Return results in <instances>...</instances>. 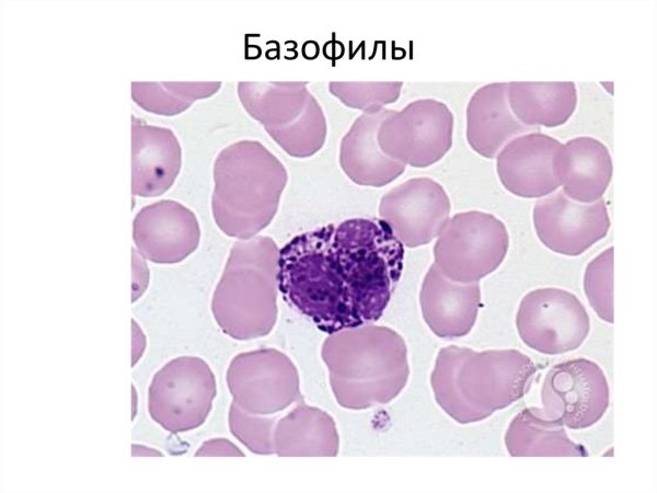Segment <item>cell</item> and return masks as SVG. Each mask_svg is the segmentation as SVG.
Masks as SVG:
<instances>
[{"mask_svg": "<svg viewBox=\"0 0 657 493\" xmlns=\"http://www.w3.org/2000/svg\"><path fill=\"white\" fill-rule=\"evenodd\" d=\"M200 229L195 214L172 199L142 207L134 218L132 240L138 253L155 264H175L198 246Z\"/></svg>", "mask_w": 657, "mask_h": 493, "instance_id": "cell-14", "label": "cell"}, {"mask_svg": "<svg viewBox=\"0 0 657 493\" xmlns=\"http://www.w3.org/2000/svg\"><path fill=\"white\" fill-rule=\"evenodd\" d=\"M535 372L532 359L515 348L449 345L437 354L430 385L438 405L457 423L470 424L521 399Z\"/></svg>", "mask_w": 657, "mask_h": 493, "instance_id": "cell-2", "label": "cell"}, {"mask_svg": "<svg viewBox=\"0 0 657 493\" xmlns=\"http://www.w3.org/2000/svg\"><path fill=\"white\" fill-rule=\"evenodd\" d=\"M508 246L502 220L480 210L463 211L450 218L438 236L434 263L453 282L477 283L499 267Z\"/></svg>", "mask_w": 657, "mask_h": 493, "instance_id": "cell-6", "label": "cell"}, {"mask_svg": "<svg viewBox=\"0 0 657 493\" xmlns=\"http://www.w3.org/2000/svg\"><path fill=\"white\" fill-rule=\"evenodd\" d=\"M131 455L132 457H163L159 450L139 444L131 445Z\"/></svg>", "mask_w": 657, "mask_h": 493, "instance_id": "cell-32", "label": "cell"}, {"mask_svg": "<svg viewBox=\"0 0 657 493\" xmlns=\"http://www.w3.org/2000/svg\"><path fill=\"white\" fill-rule=\"evenodd\" d=\"M279 250L270 237L233 243L211 298V312L228 336L247 341L266 336L278 314Z\"/></svg>", "mask_w": 657, "mask_h": 493, "instance_id": "cell-5", "label": "cell"}, {"mask_svg": "<svg viewBox=\"0 0 657 493\" xmlns=\"http://www.w3.org/2000/svg\"><path fill=\"white\" fill-rule=\"evenodd\" d=\"M232 399L255 415H277L300 401V380L291 359L276 348L238 354L226 374Z\"/></svg>", "mask_w": 657, "mask_h": 493, "instance_id": "cell-8", "label": "cell"}, {"mask_svg": "<svg viewBox=\"0 0 657 493\" xmlns=\"http://www.w3.org/2000/svg\"><path fill=\"white\" fill-rule=\"evenodd\" d=\"M451 204L441 184L429 177L410 179L380 200L379 214L407 248L437 238L450 219Z\"/></svg>", "mask_w": 657, "mask_h": 493, "instance_id": "cell-12", "label": "cell"}, {"mask_svg": "<svg viewBox=\"0 0 657 493\" xmlns=\"http://www.w3.org/2000/svg\"><path fill=\"white\" fill-rule=\"evenodd\" d=\"M610 390L601 367L575 358L550 368L541 388L542 413L570 429L596 424L609 408Z\"/></svg>", "mask_w": 657, "mask_h": 493, "instance_id": "cell-11", "label": "cell"}, {"mask_svg": "<svg viewBox=\"0 0 657 493\" xmlns=\"http://www.w3.org/2000/svg\"><path fill=\"white\" fill-rule=\"evenodd\" d=\"M511 457H586V448L568 437L557 419L545 416L540 408L520 411L504 437Z\"/></svg>", "mask_w": 657, "mask_h": 493, "instance_id": "cell-23", "label": "cell"}, {"mask_svg": "<svg viewBox=\"0 0 657 493\" xmlns=\"http://www.w3.org/2000/svg\"><path fill=\"white\" fill-rule=\"evenodd\" d=\"M142 259L132 250V301L142 295L149 282V270Z\"/></svg>", "mask_w": 657, "mask_h": 493, "instance_id": "cell-31", "label": "cell"}, {"mask_svg": "<svg viewBox=\"0 0 657 493\" xmlns=\"http://www.w3.org/2000/svg\"><path fill=\"white\" fill-rule=\"evenodd\" d=\"M321 356L337 403L366 410L395 399L410 376L407 347L394 330L366 324L327 336Z\"/></svg>", "mask_w": 657, "mask_h": 493, "instance_id": "cell-3", "label": "cell"}, {"mask_svg": "<svg viewBox=\"0 0 657 493\" xmlns=\"http://www.w3.org/2000/svg\"><path fill=\"white\" fill-rule=\"evenodd\" d=\"M196 457H214V456H229V457H244L242 450L238 448L232 442L227 438H211L204 442L198 450L195 452Z\"/></svg>", "mask_w": 657, "mask_h": 493, "instance_id": "cell-30", "label": "cell"}, {"mask_svg": "<svg viewBox=\"0 0 657 493\" xmlns=\"http://www.w3.org/2000/svg\"><path fill=\"white\" fill-rule=\"evenodd\" d=\"M535 130L514 115L508 82L485 84L472 94L466 107V140L480 156L493 159L507 142Z\"/></svg>", "mask_w": 657, "mask_h": 493, "instance_id": "cell-18", "label": "cell"}, {"mask_svg": "<svg viewBox=\"0 0 657 493\" xmlns=\"http://www.w3.org/2000/svg\"><path fill=\"white\" fill-rule=\"evenodd\" d=\"M216 393L209 365L197 356H180L154 374L148 389V412L165 431L185 433L205 423Z\"/></svg>", "mask_w": 657, "mask_h": 493, "instance_id": "cell-7", "label": "cell"}, {"mask_svg": "<svg viewBox=\"0 0 657 493\" xmlns=\"http://www.w3.org/2000/svg\"><path fill=\"white\" fill-rule=\"evenodd\" d=\"M277 415H255L231 403L228 424L231 434L250 451L273 455V431Z\"/></svg>", "mask_w": 657, "mask_h": 493, "instance_id": "cell-28", "label": "cell"}, {"mask_svg": "<svg viewBox=\"0 0 657 493\" xmlns=\"http://www.w3.org/2000/svg\"><path fill=\"white\" fill-rule=\"evenodd\" d=\"M562 191L573 200L595 203L602 198L612 177L608 148L598 139L583 136L562 144L555 157Z\"/></svg>", "mask_w": 657, "mask_h": 493, "instance_id": "cell-20", "label": "cell"}, {"mask_svg": "<svg viewBox=\"0 0 657 493\" xmlns=\"http://www.w3.org/2000/svg\"><path fill=\"white\" fill-rule=\"evenodd\" d=\"M339 437L333 417L303 399L278 414L273 431L274 454L279 457H334Z\"/></svg>", "mask_w": 657, "mask_h": 493, "instance_id": "cell-21", "label": "cell"}, {"mask_svg": "<svg viewBox=\"0 0 657 493\" xmlns=\"http://www.w3.org/2000/svg\"><path fill=\"white\" fill-rule=\"evenodd\" d=\"M404 245L381 218H351L295 236L279 250L283 299L327 334L371 324L401 278Z\"/></svg>", "mask_w": 657, "mask_h": 493, "instance_id": "cell-1", "label": "cell"}, {"mask_svg": "<svg viewBox=\"0 0 657 493\" xmlns=\"http://www.w3.org/2000/svg\"><path fill=\"white\" fill-rule=\"evenodd\" d=\"M307 84L239 82L238 94L245 111L270 133L293 125L318 104Z\"/></svg>", "mask_w": 657, "mask_h": 493, "instance_id": "cell-22", "label": "cell"}, {"mask_svg": "<svg viewBox=\"0 0 657 493\" xmlns=\"http://www.w3.org/2000/svg\"><path fill=\"white\" fill-rule=\"evenodd\" d=\"M521 341L546 355L564 354L578 348L590 331V319L574 294L544 287L529 291L516 313Z\"/></svg>", "mask_w": 657, "mask_h": 493, "instance_id": "cell-10", "label": "cell"}, {"mask_svg": "<svg viewBox=\"0 0 657 493\" xmlns=\"http://www.w3.org/2000/svg\"><path fill=\"white\" fill-rule=\"evenodd\" d=\"M182 150L174 133L131 117V193L153 197L165 193L180 173Z\"/></svg>", "mask_w": 657, "mask_h": 493, "instance_id": "cell-16", "label": "cell"}, {"mask_svg": "<svg viewBox=\"0 0 657 493\" xmlns=\"http://www.w3.org/2000/svg\"><path fill=\"white\" fill-rule=\"evenodd\" d=\"M508 102L514 115L530 127L565 124L577 104L574 82H508Z\"/></svg>", "mask_w": 657, "mask_h": 493, "instance_id": "cell-24", "label": "cell"}, {"mask_svg": "<svg viewBox=\"0 0 657 493\" xmlns=\"http://www.w3.org/2000/svg\"><path fill=\"white\" fill-rule=\"evenodd\" d=\"M132 323H134V326H132V329H134V340L137 341V346L132 348V351H134L132 365H134L138 360V358L140 357V355H141L140 352H139L138 345L140 346L141 349H143V347L146 346V343L145 342L139 343L138 339H139L140 329L138 328L137 324H135V322H132Z\"/></svg>", "mask_w": 657, "mask_h": 493, "instance_id": "cell-33", "label": "cell"}, {"mask_svg": "<svg viewBox=\"0 0 657 493\" xmlns=\"http://www.w3.org/2000/svg\"><path fill=\"white\" fill-rule=\"evenodd\" d=\"M403 82H331L330 91L345 105L366 112L383 108V104L395 102Z\"/></svg>", "mask_w": 657, "mask_h": 493, "instance_id": "cell-29", "label": "cell"}, {"mask_svg": "<svg viewBox=\"0 0 657 493\" xmlns=\"http://www.w3.org/2000/svg\"><path fill=\"white\" fill-rule=\"evenodd\" d=\"M289 156L307 158L316 153L326 138V121L319 103L293 125L268 133Z\"/></svg>", "mask_w": 657, "mask_h": 493, "instance_id": "cell-26", "label": "cell"}, {"mask_svg": "<svg viewBox=\"0 0 657 493\" xmlns=\"http://www.w3.org/2000/svg\"><path fill=\"white\" fill-rule=\"evenodd\" d=\"M584 290L596 314L613 323V248L591 260L584 275Z\"/></svg>", "mask_w": 657, "mask_h": 493, "instance_id": "cell-27", "label": "cell"}, {"mask_svg": "<svg viewBox=\"0 0 657 493\" xmlns=\"http://www.w3.org/2000/svg\"><path fill=\"white\" fill-rule=\"evenodd\" d=\"M214 182L211 209L217 226L229 237L247 240L276 215L287 171L261 142L241 140L217 156Z\"/></svg>", "mask_w": 657, "mask_h": 493, "instance_id": "cell-4", "label": "cell"}, {"mask_svg": "<svg viewBox=\"0 0 657 493\" xmlns=\"http://www.w3.org/2000/svg\"><path fill=\"white\" fill-rule=\"evenodd\" d=\"M561 146L557 139L538 131L507 142L496 160L503 186L523 198H540L555 192L561 186L555 172V157Z\"/></svg>", "mask_w": 657, "mask_h": 493, "instance_id": "cell-15", "label": "cell"}, {"mask_svg": "<svg viewBox=\"0 0 657 493\" xmlns=\"http://www.w3.org/2000/svg\"><path fill=\"white\" fill-rule=\"evenodd\" d=\"M389 113L387 108L364 113L342 139V170L358 185L384 186L405 170L406 165L385 154L378 142L379 127Z\"/></svg>", "mask_w": 657, "mask_h": 493, "instance_id": "cell-19", "label": "cell"}, {"mask_svg": "<svg viewBox=\"0 0 657 493\" xmlns=\"http://www.w3.org/2000/svg\"><path fill=\"white\" fill-rule=\"evenodd\" d=\"M532 217L539 240L551 251L567 256L580 255L603 239L610 228L603 198L579 203L562 190L539 199Z\"/></svg>", "mask_w": 657, "mask_h": 493, "instance_id": "cell-13", "label": "cell"}, {"mask_svg": "<svg viewBox=\"0 0 657 493\" xmlns=\"http://www.w3.org/2000/svg\"><path fill=\"white\" fill-rule=\"evenodd\" d=\"M419 303L423 319L434 334L441 339L462 337L471 332L477 318L480 284L453 282L433 263L422 284Z\"/></svg>", "mask_w": 657, "mask_h": 493, "instance_id": "cell-17", "label": "cell"}, {"mask_svg": "<svg viewBox=\"0 0 657 493\" xmlns=\"http://www.w3.org/2000/svg\"><path fill=\"white\" fill-rule=\"evenodd\" d=\"M453 115L434 99H422L402 111H390L378 130L382 151L414 168L438 162L452 146Z\"/></svg>", "mask_w": 657, "mask_h": 493, "instance_id": "cell-9", "label": "cell"}, {"mask_svg": "<svg viewBox=\"0 0 657 493\" xmlns=\"http://www.w3.org/2000/svg\"><path fill=\"white\" fill-rule=\"evenodd\" d=\"M221 82H131V98L145 111L174 116L216 93Z\"/></svg>", "mask_w": 657, "mask_h": 493, "instance_id": "cell-25", "label": "cell"}]
</instances>
